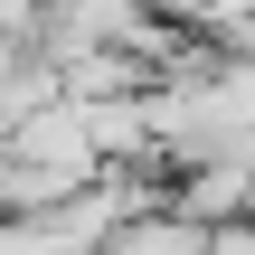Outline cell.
Masks as SVG:
<instances>
[{
	"mask_svg": "<svg viewBox=\"0 0 255 255\" xmlns=\"http://www.w3.org/2000/svg\"><path fill=\"white\" fill-rule=\"evenodd\" d=\"M199 246H208V227H189V218L151 208V218H132V227H123L104 255H199Z\"/></svg>",
	"mask_w": 255,
	"mask_h": 255,
	"instance_id": "1",
	"label": "cell"
}]
</instances>
